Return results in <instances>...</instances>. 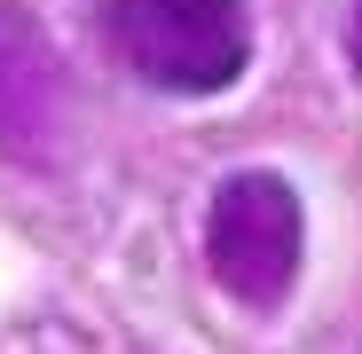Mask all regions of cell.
I'll return each instance as SVG.
<instances>
[{
    "label": "cell",
    "mask_w": 362,
    "mask_h": 354,
    "mask_svg": "<svg viewBox=\"0 0 362 354\" xmlns=\"http://www.w3.org/2000/svg\"><path fill=\"white\" fill-rule=\"evenodd\" d=\"M110 32L127 64L165 95H221L252 64L245 0H110Z\"/></svg>",
    "instance_id": "1"
},
{
    "label": "cell",
    "mask_w": 362,
    "mask_h": 354,
    "mask_svg": "<svg viewBox=\"0 0 362 354\" xmlns=\"http://www.w3.org/2000/svg\"><path fill=\"white\" fill-rule=\"evenodd\" d=\"M299 244H308V220H299V197L284 173H228L213 189V213H205V260H213V283L245 307H276L291 276H299Z\"/></svg>",
    "instance_id": "2"
},
{
    "label": "cell",
    "mask_w": 362,
    "mask_h": 354,
    "mask_svg": "<svg viewBox=\"0 0 362 354\" xmlns=\"http://www.w3.org/2000/svg\"><path fill=\"white\" fill-rule=\"evenodd\" d=\"M64 134V64L47 32L0 0V150L8 158H47Z\"/></svg>",
    "instance_id": "3"
},
{
    "label": "cell",
    "mask_w": 362,
    "mask_h": 354,
    "mask_svg": "<svg viewBox=\"0 0 362 354\" xmlns=\"http://www.w3.org/2000/svg\"><path fill=\"white\" fill-rule=\"evenodd\" d=\"M346 47H354V71H362V0H354V32H346Z\"/></svg>",
    "instance_id": "4"
}]
</instances>
